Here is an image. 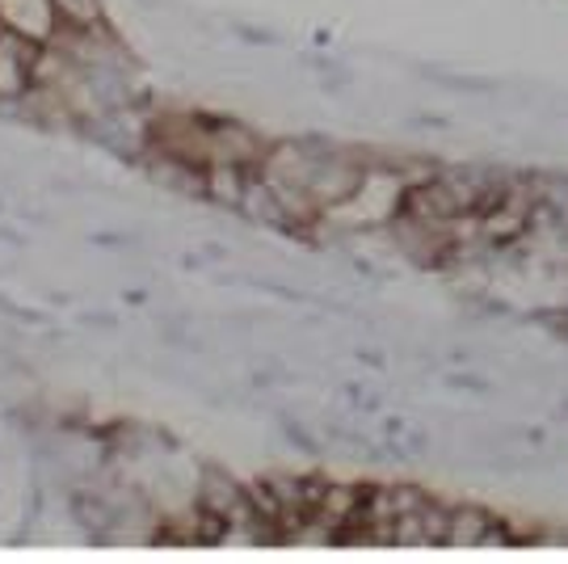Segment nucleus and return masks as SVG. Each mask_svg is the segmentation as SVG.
Listing matches in <instances>:
<instances>
[{"label": "nucleus", "instance_id": "nucleus-1", "mask_svg": "<svg viewBox=\"0 0 568 564\" xmlns=\"http://www.w3.org/2000/svg\"><path fill=\"white\" fill-rule=\"evenodd\" d=\"M55 18L68 30H89V26H105V4L102 0H51Z\"/></svg>", "mask_w": 568, "mask_h": 564}, {"label": "nucleus", "instance_id": "nucleus-2", "mask_svg": "<svg viewBox=\"0 0 568 564\" xmlns=\"http://www.w3.org/2000/svg\"><path fill=\"white\" fill-rule=\"evenodd\" d=\"M548 329H551V333H565V338H568V312H560V316H548Z\"/></svg>", "mask_w": 568, "mask_h": 564}]
</instances>
